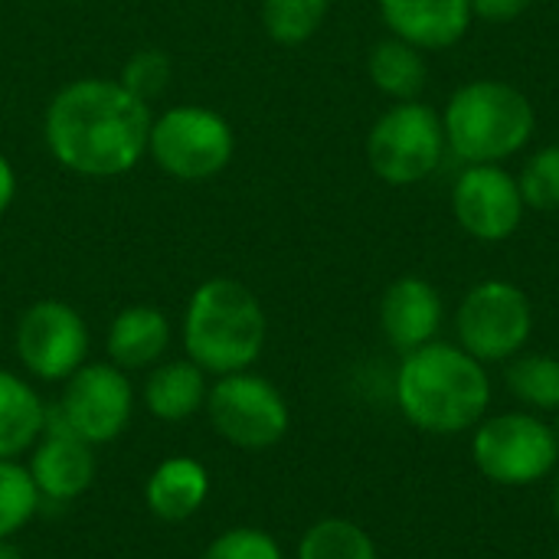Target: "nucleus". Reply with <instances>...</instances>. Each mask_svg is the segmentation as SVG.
Instances as JSON below:
<instances>
[{"instance_id": "nucleus-1", "label": "nucleus", "mask_w": 559, "mask_h": 559, "mask_svg": "<svg viewBox=\"0 0 559 559\" xmlns=\"http://www.w3.org/2000/svg\"><path fill=\"white\" fill-rule=\"evenodd\" d=\"M151 108L118 79H75L43 115V138L56 164L79 177H121L147 157Z\"/></svg>"}, {"instance_id": "nucleus-2", "label": "nucleus", "mask_w": 559, "mask_h": 559, "mask_svg": "<svg viewBox=\"0 0 559 559\" xmlns=\"http://www.w3.org/2000/svg\"><path fill=\"white\" fill-rule=\"evenodd\" d=\"M396 406L409 426L429 436L472 432L491 406V377L459 344L429 341L409 354L393 380Z\"/></svg>"}, {"instance_id": "nucleus-3", "label": "nucleus", "mask_w": 559, "mask_h": 559, "mask_svg": "<svg viewBox=\"0 0 559 559\" xmlns=\"http://www.w3.org/2000/svg\"><path fill=\"white\" fill-rule=\"evenodd\" d=\"M183 354L213 380L252 364L265 350L269 318L249 285L229 275L206 278L193 288L183 308Z\"/></svg>"}, {"instance_id": "nucleus-4", "label": "nucleus", "mask_w": 559, "mask_h": 559, "mask_svg": "<svg viewBox=\"0 0 559 559\" xmlns=\"http://www.w3.org/2000/svg\"><path fill=\"white\" fill-rule=\"evenodd\" d=\"M445 147L465 164H501L527 147L537 128L531 98L498 79H478L462 85L442 115Z\"/></svg>"}, {"instance_id": "nucleus-5", "label": "nucleus", "mask_w": 559, "mask_h": 559, "mask_svg": "<svg viewBox=\"0 0 559 559\" xmlns=\"http://www.w3.org/2000/svg\"><path fill=\"white\" fill-rule=\"evenodd\" d=\"M472 462L495 485H537L557 472V429L531 409L485 416L472 429Z\"/></svg>"}, {"instance_id": "nucleus-6", "label": "nucleus", "mask_w": 559, "mask_h": 559, "mask_svg": "<svg viewBox=\"0 0 559 559\" xmlns=\"http://www.w3.org/2000/svg\"><path fill=\"white\" fill-rule=\"evenodd\" d=\"M233 154V124L206 105H177L151 121L147 157L174 180H210L229 167Z\"/></svg>"}, {"instance_id": "nucleus-7", "label": "nucleus", "mask_w": 559, "mask_h": 559, "mask_svg": "<svg viewBox=\"0 0 559 559\" xmlns=\"http://www.w3.org/2000/svg\"><path fill=\"white\" fill-rule=\"evenodd\" d=\"M213 432L242 452H262L278 445L292 429V409L285 393L262 373L239 370L216 377L203 406Z\"/></svg>"}, {"instance_id": "nucleus-8", "label": "nucleus", "mask_w": 559, "mask_h": 559, "mask_svg": "<svg viewBox=\"0 0 559 559\" xmlns=\"http://www.w3.org/2000/svg\"><path fill=\"white\" fill-rule=\"evenodd\" d=\"M445 151L442 118L423 102H400L383 111L367 134V164L390 187L426 180Z\"/></svg>"}, {"instance_id": "nucleus-9", "label": "nucleus", "mask_w": 559, "mask_h": 559, "mask_svg": "<svg viewBox=\"0 0 559 559\" xmlns=\"http://www.w3.org/2000/svg\"><path fill=\"white\" fill-rule=\"evenodd\" d=\"M459 347L481 364H508L534 334V305L524 288L504 278L478 282L455 314Z\"/></svg>"}, {"instance_id": "nucleus-10", "label": "nucleus", "mask_w": 559, "mask_h": 559, "mask_svg": "<svg viewBox=\"0 0 559 559\" xmlns=\"http://www.w3.org/2000/svg\"><path fill=\"white\" fill-rule=\"evenodd\" d=\"M49 413L88 445H108L124 436L134 416L131 377L111 360L82 364L66 383Z\"/></svg>"}, {"instance_id": "nucleus-11", "label": "nucleus", "mask_w": 559, "mask_h": 559, "mask_svg": "<svg viewBox=\"0 0 559 559\" xmlns=\"http://www.w3.org/2000/svg\"><path fill=\"white\" fill-rule=\"evenodd\" d=\"M92 334L79 308L59 298L33 301L13 331V350L20 367L43 383H66L82 364H88Z\"/></svg>"}, {"instance_id": "nucleus-12", "label": "nucleus", "mask_w": 559, "mask_h": 559, "mask_svg": "<svg viewBox=\"0 0 559 559\" xmlns=\"http://www.w3.org/2000/svg\"><path fill=\"white\" fill-rule=\"evenodd\" d=\"M524 197L518 177L501 164H468L452 190V213L459 226L481 242H504L524 219Z\"/></svg>"}, {"instance_id": "nucleus-13", "label": "nucleus", "mask_w": 559, "mask_h": 559, "mask_svg": "<svg viewBox=\"0 0 559 559\" xmlns=\"http://www.w3.org/2000/svg\"><path fill=\"white\" fill-rule=\"evenodd\" d=\"M26 455V468L43 504L66 508L95 485V445L69 432L52 413H46V429Z\"/></svg>"}, {"instance_id": "nucleus-14", "label": "nucleus", "mask_w": 559, "mask_h": 559, "mask_svg": "<svg viewBox=\"0 0 559 559\" xmlns=\"http://www.w3.org/2000/svg\"><path fill=\"white\" fill-rule=\"evenodd\" d=\"M442 314L445 308L439 288L419 275H403L390 282V288L380 298V328L400 354H409L436 341Z\"/></svg>"}, {"instance_id": "nucleus-15", "label": "nucleus", "mask_w": 559, "mask_h": 559, "mask_svg": "<svg viewBox=\"0 0 559 559\" xmlns=\"http://www.w3.org/2000/svg\"><path fill=\"white\" fill-rule=\"evenodd\" d=\"M380 16L396 39L416 49H449L472 26V0H380Z\"/></svg>"}, {"instance_id": "nucleus-16", "label": "nucleus", "mask_w": 559, "mask_h": 559, "mask_svg": "<svg viewBox=\"0 0 559 559\" xmlns=\"http://www.w3.org/2000/svg\"><path fill=\"white\" fill-rule=\"evenodd\" d=\"M213 478L210 468L200 459L190 455H170L154 465V472L144 481V504L147 511L164 524H183L203 511L210 501Z\"/></svg>"}, {"instance_id": "nucleus-17", "label": "nucleus", "mask_w": 559, "mask_h": 559, "mask_svg": "<svg viewBox=\"0 0 559 559\" xmlns=\"http://www.w3.org/2000/svg\"><path fill=\"white\" fill-rule=\"evenodd\" d=\"M167 347H170V321L154 305H128L108 324L105 350L108 360L124 373L157 367Z\"/></svg>"}, {"instance_id": "nucleus-18", "label": "nucleus", "mask_w": 559, "mask_h": 559, "mask_svg": "<svg viewBox=\"0 0 559 559\" xmlns=\"http://www.w3.org/2000/svg\"><path fill=\"white\" fill-rule=\"evenodd\" d=\"M210 396V373H203L190 357L160 360L147 370L141 400L144 409L160 423H183L203 413Z\"/></svg>"}, {"instance_id": "nucleus-19", "label": "nucleus", "mask_w": 559, "mask_h": 559, "mask_svg": "<svg viewBox=\"0 0 559 559\" xmlns=\"http://www.w3.org/2000/svg\"><path fill=\"white\" fill-rule=\"evenodd\" d=\"M46 413L49 406L33 383L0 367V459H20L29 452L46 429Z\"/></svg>"}, {"instance_id": "nucleus-20", "label": "nucleus", "mask_w": 559, "mask_h": 559, "mask_svg": "<svg viewBox=\"0 0 559 559\" xmlns=\"http://www.w3.org/2000/svg\"><path fill=\"white\" fill-rule=\"evenodd\" d=\"M367 72H370V82L396 102H416L429 79L423 49H416L396 36H390L370 49Z\"/></svg>"}, {"instance_id": "nucleus-21", "label": "nucleus", "mask_w": 559, "mask_h": 559, "mask_svg": "<svg viewBox=\"0 0 559 559\" xmlns=\"http://www.w3.org/2000/svg\"><path fill=\"white\" fill-rule=\"evenodd\" d=\"M504 386L531 413H557L559 360L550 354H518L508 360Z\"/></svg>"}, {"instance_id": "nucleus-22", "label": "nucleus", "mask_w": 559, "mask_h": 559, "mask_svg": "<svg viewBox=\"0 0 559 559\" xmlns=\"http://www.w3.org/2000/svg\"><path fill=\"white\" fill-rule=\"evenodd\" d=\"M295 559H380V554L373 537L360 524L324 518L301 534Z\"/></svg>"}, {"instance_id": "nucleus-23", "label": "nucleus", "mask_w": 559, "mask_h": 559, "mask_svg": "<svg viewBox=\"0 0 559 559\" xmlns=\"http://www.w3.org/2000/svg\"><path fill=\"white\" fill-rule=\"evenodd\" d=\"M39 508L43 501L26 462L0 459V540H13L39 514Z\"/></svg>"}, {"instance_id": "nucleus-24", "label": "nucleus", "mask_w": 559, "mask_h": 559, "mask_svg": "<svg viewBox=\"0 0 559 559\" xmlns=\"http://www.w3.org/2000/svg\"><path fill=\"white\" fill-rule=\"evenodd\" d=\"M328 10L331 0H262V26L278 46H301L321 29Z\"/></svg>"}, {"instance_id": "nucleus-25", "label": "nucleus", "mask_w": 559, "mask_h": 559, "mask_svg": "<svg viewBox=\"0 0 559 559\" xmlns=\"http://www.w3.org/2000/svg\"><path fill=\"white\" fill-rule=\"evenodd\" d=\"M518 183H521V197L527 210H540V213L559 210V144L540 147L524 164V174L518 177Z\"/></svg>"}, {"instance_id": "nucleus-26", "label": "nucleus", "mask_w": 559, "mask_h": 559, "mask_svg": "<svg viewBox=\"0 0 559 559\" xmlns=\"http://www.w3.org/2000/svg\"><path fill=\"white\" fill-rule=\"evenodd\" d=\"M200 559H285V550L269 531L242 524L216 534Z\"/></svg>"}, {"instance_id": "nucleus-27", "label": "nucleus", "mask_w": 559, "mask_h": 559, "mask_svg": "<svg viewBox=\"0 0 559 559\" xmlns=\"http://www.w3.org/2000/svg\"><path fill=\"white\" fill-rule=\"evenodd\" d=\"M170 75H174V62L164 49H141L121 66L118 82L128 92H134L138 98L151 102L154 95H160L170 85Z\"/></svg>"}, {"instance_id": "nucleus-28", "label": "nucleus", "mask_w": 559, "mask_h": 559, "mask_svg": "<svg viewBox=\"0 0 559 559\" xmlns=\"http://www.w3.org/2000/svg\"><path fill=\"white\" fill-rule=\"evenodd\" d=\"M527 7H531V0H472V16H478L485 23H511Z\"/></svg>"}, {"instance_id": "nucleus-29", "label": "nucleus", "mask_w": 559, "mask_h": 559, "mask_svg": "<svg viewBox=\"0 0 559 559\" xmlns=\"http://www.w3.org/2000/svg\"><path fill=\"white\" fill-rule=\"evenodd\" d=\"M13 197H16V170H13V164L7 160V154L0 151V216L10 210Z\"/></svg>"}, {"instance_id": "nucleus-30", "label": "nucleus", "mask_w": 559, "mask_h": 559, "mask_svg": "<svg viewBox=\"0 0 559 559\" xmlns=\"http://www.w3.org/2000/svg\"><path fill=\"white\" fill-rule=\"evenodd\" d=\"M0 559H23V554L13 547V540H0Z\"/></svg>"}, {"instance_id": "nucleus-31", "label": "nucleus", "mask_w": 559, "mask_h": 559, "mask_svg": "<svg viewBox=\"0 0 559 559\" xmlns=\"http://www.w3.org/2000/svg\"><path fill=\"white\" fill-rule=\"evenodd\" d=\"M550 508H554V518H557V524H559V475L554 478V491H550Z\"/></svg>"}, {"instance_id": "nucleus-32", "label": "nucleus", "mask_w": 559, "mask_h": 559, "mask_svg": "<svg viewBox=\"0 0 559 559\" xmlns=\"http://www.w3.org/2000/svg\"><path fill=\"white\" fill-rule=\"evenodd\" d=\"M554 429H557V439H559V409H557V426H554Z\"/></svg>"}, {"instance_id": "nucleus-33", "label": "nucleus", "mask_w": 559, "mask_h": 559, "mask_svg": "<svg viewBox=\"0 0 559 559\" xmlns=\"http://www.w3.org/2000/svg\"><path fill=\"white\" fill-rule=\"evenodd\" d=\"M557 559H559V550H557Z\"/></svg>"}]
</instances>
